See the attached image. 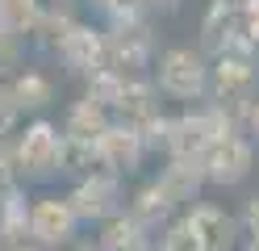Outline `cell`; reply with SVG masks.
<instances>
[{
  "mask_svg": "<svg viewBox=\"0 0 259 251\" xmlns=\"http://www.w3.org/2000/svg\"><path fill=\"white\" fill-rule=\"evenodd\" d=\"M209 76H213V63H205V50L192 46H167L155 67L159 92L171 100H201L209 92Z\"/></svg>",
  "mask_w": 259,
  "mask_h": 251,
  "instance_id": "cell-1",
  "label": "cell"
},
{
  "mask_svg": "<svg viewBox=\"0 0 259 251\" xmlns=\"http://www.w3.org/2000/svg\"><path fill=\"white\" fill-rule=\"evenodd\" d=\"M17 172L25 180H46V176H59V163H63V134L55 122H29L17 134Z\"/></svg>",
  "mask_w": 259,
  "mask_h": 251,
  "instance_id": "cell-2",
  "label": "cell"
},
{
  "mask_svg": "<svg viewBox=\"0 0 259 251\" xmlns=\"http://www.w3.org/2000/svg\"><path fill=\"white\" fill-rule=\"evenodd\" d=\"M71 201V209L79 222H109V218H117L121 213V176L117 172H105V167H96V172L88 176H79V184L67 193Z\"/></svg>",
  "mask_w": 259,
  "mask_h": 251,
  "instance_id": "cell-3",
  "label": "cell"
},
{
  "mask_svg": "<svg viewBox=\"0 0 259 251\" xmlns=\"http://www.w3.org/2000/svg\"><path fill=\"white\" fill-rule=\"evenodd\" d=\"M75 226H79V218L71 209V201L67 197H42L29 205V234H34V243L46 247V251H55V247H67L75 239Z\"/></svg>",
  "mask_w": 259,
  "mask_h": 251,
  "instance_id": "cell-4",
  "label": "cell"
},
{
  "mask_svg": "<svg viewBox=\"0 0 259 251\" xmlns=\"http://www.w3.org/2000/svg\"><path fill=\"white\" fill-rule=\"evenodd\" d=\"M155 59V38L142 21H117L109 25V67H117L125 76L147 71Z\"/></svg>",
  "mask_w": 259,
  "mask_h": 251,
  "instance_id": "cell-5",
  "label": "cell"
},
{
  "mask_svg": "<svg viewBox=\"0 0 259 251\" xmlns=\"http://www.w3.org/2000/svg\"><path fill=\"white\" fill-rule=\"evenodd\" d=\"M255 163V142L242 138V130L226 134V138H218L213 147H209L205 155V172H209V184H222V189H230V184L247 180Z\"/></svg>",
  "mask_w": 259,
  "mask_h": 251,
  "instance_id": "cell-6",
  "label": "cell"
},
{
  "mask_svg": "<svg viewBox=\"0 0 259 251\" xmlns=\"http://www.w3.org/2000/svg\"><path fill=\"white\" fill-rule=\"evenodd\" d=\"M59 59L67 63L75 76H84V80H88L92 71L109 67V29L79 21V25L67 33V42L59 46Z\"/></svg>",
  "mask_w": 259,
  "mask_h": 251,
  "instance_id": "cell-7",
  "label": "cell"
},
{
  "mask_svg": "<svg viewBox=\"0 0 259 251\" xmlns=\"http://www.w3.org/2000/svg\"><path fill=\"white\" fill-rule=\"evenodd\" d=\"M142 155H147V142H142L138 126H125V122H113L101 138H96V159H101L105 172H117V176H130L138 172Z\"/></svg>",
  "mask_w": 259,
  "mask_h": 251,
  "instance_id": "cell-8",
  "label": "cell"
},
{
  "mask_svg": "<svg viewBox=\"0 0 259 251\" xmlns=\"http://www.w3.org/2000/svg\"><path fill=\"white\" fill-rule=\"evenodd\" d=\"M242 33V0H213L201 21V50L205 55H230Z\"/></svg>",
  "mask_w": 259,
  "mask_h": 251,
  "instance_id": "cell-9",
  "label": "cell"
},
{
  "mask_svg": "<svg viewBox=\"0 0 259 251\" xmlns=\"http://www.w3.org/2000/svg\"><path fill=\"white\" fill-rule=\"evenodd\" d=\"M159 184L167 189V197L176 205H197L201 189L209 184V172H205V159L201 155H167V167Z\"/></svg>",
  "mask_w": 259,
  "mask_h": 251,
  "instance_id": "cell-10",
  "label": "cell"
},
{
  "mask_svg": "<svg viewBox=\"0 0 259 251\" xmlns=\"http://www.w3.org/2000/svg\"><path fill=\"white\" fill-rule=\"evenodd\" d=\"M0 247L5 251H29L34 234H29V205H25V189L17 180L0 189Z\"/></svg>",
  "mask_w": 259,
  "mask_h": 251,
  "instance_id": "cell-11",
  "label": "cell"
},
{
  "mask_svg": "<svg viewBox=\"0 0 259 251\" xmlns=\"http://www.w3.org/2000/svg\"><path fill=\"white\" fill-rule=\"evenodd\" d=\"M188 222L201 230V239L209 243V251H234L238 247V234H242V222L230 218L222 205H209V201H197V205H188Z\"/></svg>",
  "mask_w": 259,
  "mask_h": 251,
  "instance_id": "cell-12",
  "label": "cell"
},
{
  "mask_svg": "<svg viewBox=\"0 0 259 251\" xmlns=\"http://www.w3.org/2000/svg\"><path fill=\"white\" fill-rule=\"evenodd\" d=\"M113 113H117V122H125V126H142L147 117L159 113V84L142 80V76H130V84H125V92H121Z\"/></svg>",
  "mask_w": 259,
  "mask_h": 251,
  "instance_id": "cell-13",
  "label": "cell"
},
{
  "mask_svg": "<svg viewBox=\"0 0 259 251\" xmlns=\"http://www.w3.org/2000/svg\"><path fill=\"white\" fill-rule=\"evenodd\" d=\"M101 251H151V230L138 222L130 209L109 218L101 230Z\"/></svg>",
  "mask_w": 259,
  "mask_h": 251,
  "instance_id": "cell-14",
  "label": "cell"
},
{
  "mask_svg": "<svg viewBox=\"0 0 259 251\" xmlns=\"http://www.w3.org/2000/svg\"><path fill=\"white\" fill-rule=\"evenodd\" d=\"M113 126V117H109V109L105 105H96L92 96H84V100H75V105L67 109V122H63V134L67 138H79V142H96L101 134Z\"/></svg>",
  "mask_w": 259,
  "mask_h": 251,
  "instance_id": "cell-15",
  "label": "cell"
},
{
  "mask_svg": "<svg viewBox=\"0 0 259 251\" xmlns=\"http://www.w3.org/2000/svg\"><path fill=\"white\" fill-rule=\"evenodd\" d=\"M176 209H180V205H176V201L167 197V189H163L159 180L142 184V189L134 193V201H130V213H134V218H138V222L147 226V230H159V226H163Z\"/></svg>",
  "mask_w": 259,
  "mask_h": 251,
  "instance_id": "cell-16",
  "label": "cell"
},
{
  "mask_svg": "<svg viewBox=\"0 0 259 251\" xmlns=\"http://www.w3.org/2000/svg\"><path fill=\"white\" fill-rule=\"evenodd\" d=\"M42 17H46L42 0H0V25H5L9 33H17V38L38 33Z\"/></svg>",
  "mask_w": 259,
  "mask_h": 251,
  "instance_id": "cell-17",
  "label": "cell"
},
{
  "mask_svg": "<svg viewBox=\"0 0 259 251\" xmlns=\"http://www.w3.org/2000/svg\"><path fill=\"white\" fill-rule=\"evenodd\" d=\"M9 84H13V92H17L21 113H38V109H46L55 100V84L46 80L42 71H21V76H13Z\"/></svg>",
  "mask_w": 259,
  "mask_h": 251,
  "instance_id": "cell-18",
  "label": "cell"
},
{
  "mask_svg": "<svg viewBox=\"0 0 259 251\" xmlns=\"http://www.w3.org/2000/svg\"><path fill=\"white\" fill-rule=\"evenodd\" d=\"M125 84H130L125 71H117V67H101V71L88 76V96L113 113V109H117V100H121V92H125Z\"/></svg>",
  "mask_w": 259,
  "mask_h": 251,
  "instance_id": "cell-19",
  "label": "cell"
},
{
  "mask_svg": "<svg viewBox=\"0 0 259 251\" xmlns=\"http://www.w3.org/2000/svg\"><path fill=\"white\" fill-rule=\"evenodd\" d=\"M159 251H209V243L201 239V230L188 218H176V222H167L163 239H159Z\"/></svg>",
  "mask_w": 259,
  "mask_h": 251,
  "instance_id": "cell-20",
  "label": "cell"
},
{
  "mask_svg": "<svg viewBox=\"0 0 259 251\" xmlns=\"http://www.w3.org/2000/svg\"><path fill=\"white\" fill-rule=\"evenodd\" d=\"M75 25H79V21H75L67 9H46L42 25H38V42H42V46H51V50H59L63 42H67V33H71Z\"/></svg>",
  "mask_w": 259,
  "mask_h": 251,
  "instance_id": "cell-21",
  "label": "cell"
},
{
  "mask_svg": "<svg viewBox=\"0 0 259 251\" xmlns=\"http://www.w3.org/2000/svg\"><path fill=\"white\" fill-rule=\"evenodd\" d=\"M138 134H142V142H147V151H167V142H171V117L155 113V117H147V122L138 126Z\"/></svg>",
  "mask_w": 259,
  "mask_h": 251,
  "instance_id": "cell-22",
  "label": "cell"
},
{
  "mask_svg": "<svg viewBox=\"0 0 259 251\" xmlns=\"http://www.w3.org/2000/svg\"><path fill=\"white\" fill-rule=\"evenodd\" d=\"M17 117H21L17 92H13V84H0V138H5V134H13V126H17Z\"/></svg>",
  "mask_w": 259,
  "mask_h": 251,
  "instance_id": "cell-23",
  "label": "cell"
},
{
  "mask_svg": "<svg viewBox=\"0 0 259 251\" xmlns=\"http://www.w3.org/2000/svg\"><path fill=\"white\" fill-rule=\"evenodd\" d=\"M17 63H21V38L0 25V76H9Z\"/></svg>",
  "mask_w": 259,
  "mask_h": 251,
  "instance_id": "cell-24",
  "label": "cell"
},
{
  "mask_svg": "<svg viewBox=\"0 0 259 251\" xmlns=\"http://www.w3.org/2000/svg\"><path fill=\"white\" fill-rule=\"evenodd\" d=\"M105 13H109V25H117V21H138V13H142V0H96Z\"/></svg>",
  "mask_w": 259,
  "mask_h": 251,
  "instance_id": "cell-25",
  "label": "cell"
},
{
  "mask_svg": "<svg viewBox=\"0 0 259 251\" xmlns=\"http://www.w3.org/2000/svg\"><path fill=\"white\" fill-rule=\"evenodd\" d=\"M21 172H17V147H13L9 138H0V189L5 184H13Z\"/></svg>",
  "mask_w": 259,
  "mask_h": 251,
  "instance_id": "cell-26",
  "label": "cell"
},
{
  "mask_svg": "<svg viewBox=\"0 0 259 251\" xmlns=\"http://www.w3.org/2000/svg\"><path fill=\"white\" fill-rule=\"evenodd\" d=\"M238 222H242V234H247L251 243H259V197H251V201H247V209H242Z\"/></svg>",
  "mask_w": 259,
  "mask_h": 251,
  "instance_id": "cell-27",
  "label": "cell"
},
{
  "mask_svg": "<svg viewBox=\"0 0 259 251\" xmlns=\"http://www.w3.org/2000/svg\"><path fill=\"white\" fill-rule=\"evenodd\" d=\"M247 130H251L255 138H259V100H255V105H251V117H247Z\"/></svg>",
  "mask_w": 259,
  "mask_h": 251,
  "instance_id": "cell-28",
  "label": "cell"
},
{
  "mask_svg": "<svg viewBox=\"0 0 259 251\" xmlns=\"http://www.w3.org/2000/svg\"><path fill=\"white\" fill-rule=\"evenodd\" d=\"M142 5H155V9L163 5V9H176V0H142Z\"/></svg>",
  "mask_w": 259,
  "mask_h": 251,
  "instance_id": "cell-29",
  "label": "cell"
},
{
  "mask_svg": "<svg viewBox=\"0 0 259 251\" xmlns=\"http://www.w3.org/2000/svg\"><path fill=\"white\" fill-rule=\"evenodd\" d=\"M75 251H101V247H75Z\"/></svg>",
  "mask_w": 259,
  "mask_h": 251,
  "instance_id": "cell-30",
  "label": "cell"
},
{
  "mask_svg": "<svg viewBox=\"0 0 259 251\" xmlns=\"http://www.w3.org/2000/svg\"><path fill=\"white\" fill-rule=\"evenodd\" d=\"M251 251H259V243H251Z\"/></svg>",
  "mask_w": 259,
  "mask_h": 251,
  "instance_id": "cell-31",
  "label": "cell"
},
{
  "mask_svg": "<svg viewBox=\"0 0 259 251\" xmlns=\"http://www.w3.org/2000/svg\"><path fill=\"white\" fill-rule=\"evenodd\" d=\"M34 251H46V247H34Z\"/></svg>",
  "mask_w": 259,
  "mask_h": 251,
  "instance_id": "cell-32",
  "label": "cell"
}]
</instances>
